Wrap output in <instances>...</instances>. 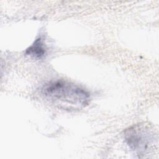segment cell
I'll return each mask as SVG.
<instances>
[{"mask_svg":"<svg viewBox=\"0 0 159 159\" xmlns=\"http://www.w3.org/2000/svg\"><path fill=\"white\" fill-rule=\"evenodd\" d=\"M25 53L35 58H40L43 57L45 53V48L41 39H37L34 43L26 50Z\"/></svg>","mask_w":159,"mask_h":159,"instance_id":"3","label":"cell"},{"mask_svg":"<svg viewBox=\"0 0 159 159\" xmlns=\"http://www.w3.org/2000/svg\"><path fill=\"white\" fill-rule=\"evenodd\" d=\"M42 92L52 99L76 105L85 104L89 98V93L84 88L63 80L46 83L42 88Z\"/></svg>","mask_w":159,"mask_h":159,"instance_id":"1","label":"cell"},{"mask_svg":"<svg viewBox=\"0 0 159 159\" xmlns=\"http://www.w3.org/2000/svg\"><path fill=\"white\" fill-rule=\"evenodd\" d=\"M148 139L145 132L141 129L130 128L125 132L126 142L130 148L134 150H144L148 143Z\"/></svg>","mask_w":159,"mask_h":159,"instance_id":"2","label":"cell"}]
</instances>
